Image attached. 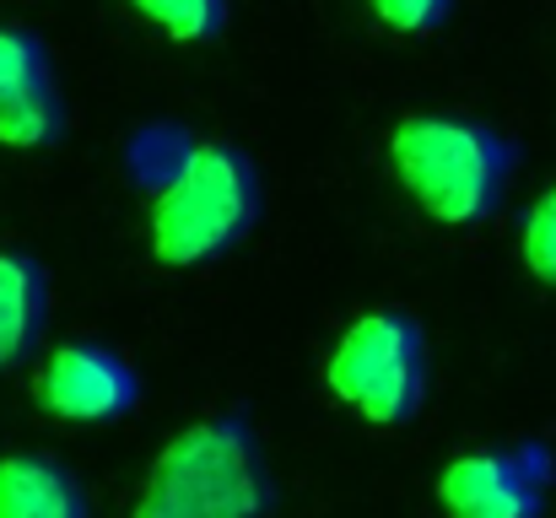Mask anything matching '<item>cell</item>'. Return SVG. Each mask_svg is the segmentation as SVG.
<instances>
[{"label": "cell", "instance_id": "6da1fadb", "mask_svg": "<svg viewBox=\"0 0 556 518\" xmlns=\"http://www.w3.org/2000/svg\"><path fill=\"white\" fill-rule=\"evenodd\" d=\"M389 163L405 194L443 227H481L508 200L519 152L476 119L416 114L389 136Z\"/></svg>", "mask_w": 556, "mask_h": 518}, {"label": "cell", "instance_id": "7a4b0ae2", "mask_svg": "<svg viewBox=\"0 0 556 518\" xmlns=\"http://www.w3.org/2000/svg\"><path fill=\"white\" fill-rule=\"evenodd\" d=\"M260 216V173L227 141H194L174 157L168 178L152 189L147 238L174 270L205 265L249 238Z\"/></svg>", "mask_w": 556, "mask_h": 518}, {"label": "cell", "instance_id": "3957f363", "mask_svg": "<svg viewBox=\"0 0 556 518\" xmlns=\"http://www.w3.org/2000/svg\"><path fill=\"white\" fill-rule=\"evenodd\" d=\"M265 508L270 476L249 421L211 416L152 459L130 518H260Z\"/></svg>", "mask_w": 556, "mask_h": 518}, {"label": "cell", "instance_id": "277c9868", "mask_svg": "<svg viewBox=\"0 0 556 518\" xmlns=\"http://www.w3.org/2000/svg\"><path fill=\"white\" fill-rule=\"evenodd\" d=\"M325 383L372 427H405L427 400V336L410 314L378 308L346 325L330 351Z\"/></svg>", "mask_w": 556, "mask_h": 518}, {"label": "cell", "instance_id": "5b68a950", "mask_svg": "<svg viewBox=\"0 0 556 518\" xmlns=\"http://www.w3.org/2000/svg\"><path fill=\"white\" fill-rule=\"evenodd\" d=\"M33 394L60 421H119L141 400L136 367L98 341L54 345L33 378Z\"/></svg>", "mask_w": 556, "mask_h": 518}, {"label": "cell", "instance_id": "8992f818", "mask_svg": "<svg viewBox=\"0 0 556 518\" xmlns=\"http://www.w3.org/2000/svg\"><path fill=\"white\" fill-rule=\"evenodd\" d=\"M546 459L530 448H481L438 476V503L448 518H541Z\"/></svg>", "mask_w": 556, "mask_h": 518}, {"label": "cell", "instance_id": "52a82bcc", "mask_svg": "<svg viewBox=\"0 0 556 518\" xmlns=\"http://www.w3.org/2000/svg\"><path fill=\"white\" fill-rule=\"evenodd\" d=\"M0 518H87V492L76 476L43 454L0 459Z\"/></svg>", "mask_w": 556, "mask_h": 518}, {"label": "cell", "instance_id": "ba28073f", "mask_svg": "<svg viewBox=\"0 0 556 518\" xmlns=\"http://www.w3.org/2000/svg\"><path fill=\"white\" fill-rule=\"evenodd\" d=\"M49 314V281L27 254H0V372L16 367L38 336Z\"/></svg>", "mask_w": 556, "mask_h": 518}, {"label": "cell", "instance_id": "9c48e42d", "mask_svg": "<svg viewBox=\"0 0 556 518\" xmlns=\"http://www.w3.org/2000/svg\"><path fill=\"white\" fill-rule=\"evenodd\" d=\"M38 87H49V54L33 33L22 27H0V109L33 98Z\"/></svg>", "mask_w": 556, "mask_h": 518}, {"label": "cell", "instance_id": "30bf717a", "mask_svg": "<svg viewBox=\"0 0 556 518\" xmlns=\"http://www.w3.org/2000/svg\"><path fill=\"white\" fill-rule=\"evenodd\" d=\"M152 27H163L174 43H205L222 33L227 0H130Z\"/></svg>", "mask_w": 556, "mask_h": 518}, {"label": "cell", "instance_id": "8fae6325", "mask_svg": "<svg viewBox=\"0 0 556 518\" xmlns=\"http://www.w3.org/2000/svg\"><path fill=\"white\" fill-rule=\"evenodd\" d=\"M60 98L54 87H38L33 98L0 109V147H49L60 136Z\"/></svg>", "mask_w": 556, "mask_h": 518}, {"label": "cell", "instance_id": "7c38bea8", "mask_svg": "<svg viewBox=\"0 0 556 518\" xmlns=\"http://www.w3.org/2000/svg\"><path fill=\"white\" fill-rule=\"evenodd\" d=\"M519 254H525V265H530L535 281L556 287V184L530 205L525 232H519Z\"/></svg>", "mask_w": 556, "mask_h": 518}, {"label": "cell", "instance_id": "4fadbf2b", "mask_svg": "<svg viewBox=\"0 0 556 518\" xmlns=\"http://www.w3.org/2000/svg\"><path fill=\"white\" fill-rule=\"evenodd\" d=\"M368 5H372V16L389 22L394 33H427V27H438L448 16L454 0H368Z\"/></svg>", "mask_w": 556, "mask_h": 518}]
</instances>
